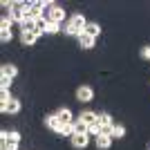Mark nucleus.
Wrapping results in <instances>:
<instances>
[{"instance_id": "2eb2a0df", "label": "nucleus", "mask_w": 150, "mask_h": 150, "mask_svg": "<svg viewBox=\"0 0 150 150\" xmlns=\"http://www.w3.org/2000/svg\"><path fill=\"white\" fill-rule=\"evenodd\" d=\"M85 34H88V36H92V38H99L101 27L96 25V23H88V27H85Z\"/></svg>"}, {"instance_id": "f3484780", "label": "nucleus", "mask_w": 150, "mask_h": 150, "mask_svg": "<svg viewBox=\"0 0 150 150\" xmlns=\"http://www.w3.org/2000/svg\"><path fill=\"white\" fill-rule=\"evenodd\" d=\"M74 132L76 134H88V123H83V121L76 119L74 121Z\"/></svg>"}, {"instance_id": "4be33fe9", "label": "nucleus", "mask_w": 150, "mask_h": 150, "mask_svg": "<svg viewBox=\"0 0 150 150\" xmlns=\"http://www.w3.org/2000/svg\"><path fill=\"white\" fill-rule=\"evenodd\" d=\"M88 134H96V137L101 134V123H99V121L92 123V125H88Z\"/></svg>"}, {"instance_id": "9d476101", "label": "nucleus", "mask_w": 150, "mask_h": 150, "mask_svg": "<svg viewBox=\"0 0 150 150\" xmlns=\"http://www.w3.org/2000/svg\"><path fill=\"white\" fill-rule=\"evenodd\" d=\"M94 43H96V38L88 36V34H81V36H79V45H81L83 50H92Z\"/></svg>"}, {"instance_id": "412c9836", "label": "nucleus", "mask_w": 150, "mask_h": 150, "mask_svg": "<svg viewBox=\"0 0 150 150\" xmlns=\"http://www.w3.org/2000/svg\"><path fill=\"white\" fill-rule=\"evenodd\" d=\"M99 123H101V125H114V123H112V117H110L108 112H101V114H99Z\"/></svg>"}, {"instance_id": "aec40b11", "label": "nucleus", "mask_w": 150, "mask_h": 150, "mask_svg": "<svg viewBox=\"0 0 150 150\" xmlns=\"http://www.w3.org/2000/svg\"><path fill=\"white\" fill-rule=\"evenodd\" d=\"M117 137V139H121V137H125V128L123 125H119V123H114V130H112V139Z\"/></svg>"}, {"instance_id": "0eeeda50", "label": "nucleus", "mask_w": 150, "mask_h": 150, "mask_svg": "<svg viewBox=\"0 0 150 150\" xmlns=\"http://www.w3.org/2000/svg\"><path fill=\"white\" fill-rule=\"evenodd\" d=\"M45 125H47L52 132H58V134L63 132V123L58 121L56 114H47V117H45Z\"/></svg>"}, {"instance_id": "423d86ee", "label": "nucleus", "mask_w": 150, "mask_h": 150, "mask_svg": "<svg viewBox=\"0 0 150 150\" xmlns=\"http://www.w3.org/2000/svg\"><path fill=\"white\" fill-rule=\"evenodd\" d=\"M58 117V121H61L63 125H67V123H74L76 121V117L74 114H72V110H69V108H61V110H58V112H54Z\"/></svg>"}, {"instance_id": "7ed1b4c3", "label": "nucleus", "mask_w": 150, "mask_h": 150, "mask_svg": "<svg viewBox=\"0 0 150 150\" xmlns=\"http://www.w3.org/2000/svg\"><path fill=\"white\" fill-rule=\"evenodd\" d=\"M47 20L56 23V25H63V20H65V9L58 7V5L50 7V9H47Z\"/></svg>"}, {"instance_id": "393cba45", "label": "nucleus", "mask_w": 150, "mask_h": 150, "mask_svg": "<svg viewBox=\"0 0 150 150\" xmlns=\"http://www.w3.org/2000/svg\"><path fill=\"white\" fill-rule=\"evenodd\" d=\"M18 146H11V144H2V150H16Z\"/></svg>"}, {"instance_id": "9b49d317", "label": "nucleus", "mask_w": 150, "mask_h": 150, "mask_svg": "<svg viewBox=\"0 0 150 150\" xmlns=\"http://www.w3.org/2000/svg\"><path fill=\"white\" fill-rule=\"evenodd\" d=\"M110 146H112V137H110V134H99V137H96V148L108 150Z\"/></svg>"}, {"instance_id": "39448f33", "label": "nucleus", "mask_w": 150, "mask_h": 150, "mask_svg": "<svg viewBox=\"0 0 150 150\" xmlns=\"http://www.w3.org/2000/svg\"><path fill=\"white\" fill-rule=\"evenodd\" d=\"M76 99L81 101V103H88V101L94 99V90L90 85H81V88L76 90Z\"/></svg>"}, {"instance_id": "f03ea898", "label": "nucleus", "mask_w": 150, "mask_h": 150, "mask_svg": "<svg viewBox=\"0 0 150 150\" xmlns=\"http://www.w3.org/2000/svg\"><path fill=\"white\" fill-rule=\"evenodd\" d=\"M9 20L18 25L25 20V2H13V7L9 9Z\"/></svg>"}, {"instance_id": "f8f14e48", "label": "nucleus", "mask_w": 150, "mask_h": 150, "mask_svg": "<svg viewBox=\"0 0 150 150\" xmlns=\"http://www.w3.org/2000/svg\"><path fill=\"white\" fill-rule=\"evenodd\" d=\"M2 112H7V114H16V112H20V101H18V99H11L5 108H2Z\"/></svg>"}, {"instance_id": "ddd939ff", "label": "nucleus", "mask_w": 150, "mask_h": 150, "mask_svg": "<svg viewBox=\"0 0 150 150\" xmlns=\"http://www.w3.org/2000/svg\"><path fill=\"white\" fill-rule=\"evenodd\" d=\"M72 146L74 148H85L88 146V134H74L72 137Z\"/></svg>"}, {"instance_id": "a211bd4d", "label": "nucleus", "mask_w": 150, "mask_h": 150, "mask_svg": "<svg viewBox=\"0 0 150 150\" xmlns=\"http://www.w3.org/2000/svg\"><path fill=\"white\" fill-rule=\"evenodd\" d=\"M63 25H56V23H52V20H47V25H45V34H58L61 31Z\"/></svg>"}, {"instance_id": "5701e85b", "label": "nucleus", "mask_w": 150, "mask_h": 150, "mask_svg": "<svg viewBox=\"0 0 150 150\" xmlns=\"http://www.w3.org/2000/svg\"><path fill=\"white\" fill-rule=\"evenodd\" d=\"M11 81L13 79H9V76H0V90H9L11 88Z\"/></svg>"}, {"instance_id": "4468645a", "label": "nucleus", "mask_w": 150, "mask_h": 150, "mask_svg": "<svg viewBox=\"0 0 150 150\" xmlns=\"http://www.w3.org/2000/svg\"><path fill=\"white\" fill-rule=\"evenodd\" d=\"M16 74H18V67H16V65H11V63H5V65H2V76L13 79Z\"/></svg>"}, {"instance_id": "20e7f679", "label": "nucleus", "mask_w": 150, "mask_h": 150, "mask_svg": "<svg viewBox=\"0 0 150 150\" xmlns=\"http://www.w3.org/2000/svg\"><path fill=\"white\" fill-rule=\"evenodd\" d=\"M0 40H2V43H9V40H11V20L9 18L0 20Z\"/></svg>"}, {"instance_id": "dca6fc26", "label": "nucleus", "mask_w": 150, "mask_h": 150, "mask_svg": "<svg viewBox=\"0 0 150 150\" xmlns=\"http://www.w3.org/2000/svg\"><path fill=\"white\" fill-rule=\"evenodd\" d=\"M20 31H36V20L25 18L23 23H20Z\"/></svg>"}, {"instance_id": "f257e3e1", "label": "nucleus", "mask_w": 150, "mask_h": 150, "mask_svg": "<svg viewBox=\"0 0 150 150\" xmlns=\"http://www.w3.org/2000/svg\"><path fill=\"white\" fill-rule=\"evenodd\" d=\"M85 27H88V20L83 18L81 13H74V16L63 25V31H65L67 36H76L79 38L81 34H85Z\"/></svg>"}, {"instance_id": "b1692460", "label": "nucleus", "mask_w": 150, "mask_h": 150, "mask_svg": "<svg viewBox=\"0 0 150 150\" xmlns=\"http://www.w3.org/2000/svg\"><path fill=\"white\" fill-rule=\"evenodd\" d=\"M141 56H144V58H148V61H150V47H144V50H141Z\"/></svg>"}, {"instance_id": "6ab92c4d", "label": "nucleus", "mask_w": 150, "mask_h": 150, "mask_svg": "<svg viewBox=\"0 0 150 150\" xmlns=\"http://www.w3.org/2000/svg\"><path fill=\"white\" fill-rule=\"evenodd\" d=\"M11 99H13V96L9 94V90H2V92H0V110H2V108H5Z\"/></svg>"}, {"instance_id": "6e6552de", "label": "nucleus", "mask_w": 150, "mask_h": 150, "mask_svg": "<svg viewBox=\"0 0 150 150\" xmlns=\"http://www.w3.org/2000/svg\"><path fill=\"white\" fill-rule=\"evenodd\" d=\"M79 121H83V123H88V125H92V123H96V121H99V114L92 112V110H85V112L79 114Z\"/></svg>"}, {"instance_id": "1a4fd4ad", "label": "nucleus", "mask_w": 150, "mask_h": 150, "mask_svg": "<svg viewBox=\"0 0 150 150\" xmlns=\"http://www.w3.org/2000/svg\"><path fill=\"white\" fill-rule=\"evenodd\" d=\"M20 40H23V45H36L38 34L36 31H20Z\"/></svg>"}]
</instances>
